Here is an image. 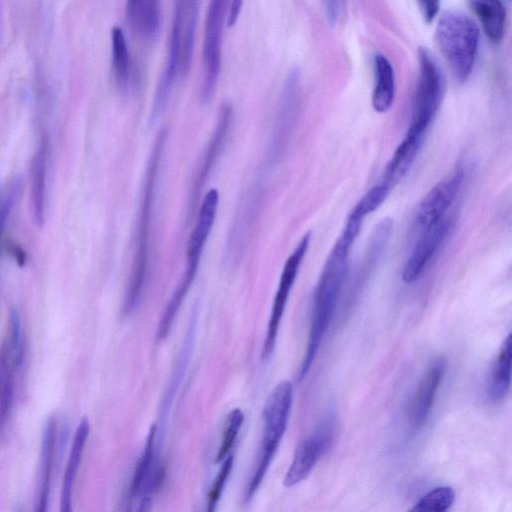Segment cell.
I'll return each mask as SVG.
<instances>
[{
	"label": "cell",
	"mask_w": 512,
	"mask_h": 512,
	"mask_svg": "<svg viewBox=\"0 0 512 512\" xmlns=\"http://www.w3.org/2000/svg\"><path fill=\"white\" fill-rule=\"evenodd\" d=\"M511 333L500 346L490 376L489 395L492 401L498 402L506 397L511 384Z\"/></svg>",
	"instance_id": "obj_24"
},
{
	"label": "cell",
	"mask_w": 512,
	"mask_h": 512,
	"mask_svg": "<svg viewBox=\"0 0 512 512\" xmlns=\"http://www.w3.org/2000/svg\"><path fill=\"white\" fill-rule=\"evenodd\" d=\"M126 14L130 25L142 36L151 37L158 31L159 0H127Z\"/></svg>",
	"instance_id": "obj_23"
},
{
	"label": "cell",
	"mask_w": 512,
	"mask_h": 512,
	"mask_svg": "<svg viewBox=\"0 0 512 512\" xmlns=\"http://www.w3.org/2000/svg\"><path fill=\"white\" fill-rule=\"evenodd\" d=\"M156 426H152L146 439L144 450L137 462L130 485V497L142 495L140 510L148 509L151 494L160 480V470L154 469Z\"/></svg>",
	"instance_id": "obj_18"
},
{
	"label": "cell",
	"mask_w": 512,
	"mask_h": 512,
	"mask_svg": "<svg viewBox=\"0 0 512 512\" xmlns=\"http://www.w3.org/2000/svg\"><path fill=\"white\" fill-rule=\"evenodd\" d=\"M24 338L19 313L12 310L1 349L0 429L9 417L14 398L15 377L23 363Z\"/></svg>",
	"instance_id": "obj_8"
},
{
	"label": "cell",
	"mask_w": 512,
	"mask_h": 512,
	"mask_svg": "<svg viewBox=\"0 0 512 512\" xmlns=\"http://www.w3.org/2000/svg\"><path fill=\"white\" fill-rule=\"evenodd\" d=\"M218 203V190L210 189L199 207L196 224L187 242L184 272L161 316L158 330L162 333L169 332L178 310L195 280L204 247L215 222Z\"/></svg>",
	"instance_id": "obj_3"
},
{
	"label": "cell",
	"mask_w": 512,
	"mask_h": 512,
	"mask_svg": "<svg viewBox=\"0 0 512 512\" xmlns=\"http://www.w3.org/2000/svg\"><path fill=\"white\" fill-rule=\"evenodd\" d=\"M423 18L431 22L437 15L441 0H416Z\"/></svg>",
	"instance_id": "obj_31"
},
{
	"label": "cell",
	"mask_w": 512,
	"mask_h": 512,
	"mask_svg": "<svg viewBox=\"0 0 512 512\" xmlns=\"http://www.w3.org/2000/svg\"><path fill=\"white\" fill-rule=\"evenodd\" d=\"M166 138L167 131L162 129L158 133L151 150L144 176L142 195L135 228L134 255L123 304V311L125 314H130L138 306L147 280L150 264V235L155 200V188Z\"/></svg>",
	"instance_id": "obj_2"
},
{
	"label": "cell",
	"mask_w": 512,
	"mask_h": 512,
	"mask_svg": "<svg viewBox=\"0 0 512 512\" xmlns=\"http://www.w3.org/2000/svg\"><path fill=\"white\" fill-rule=\"evenodd\" d=\"M360 231V224L346 220L324 263L314 292L307 346L299 367V380H303L309 372L334 316L348 275L351 249Z\"/></svg>",
	"instance_id": "obj_1"
},
{
	"label": "cell",
	"mask_w": 512,
	"mask_h": 512,
	"mask_svg": "<svg viewBox=\"0 0 512 512\" xmlns=\"http://www.w3.org/2000/svg\"><path fill=\"white\" fill-rule=\"evenodd\" d=\"M199 3L200 0H182L180 77H185L191 67Z\"/></svg>",
	"instance_id": "obj_25"
},
{
	"label": "cell",
	"mask_w": 512,
	"mask_h": 512,
	"mask_svg": "<svg viewBox=\"0 0 512 512\" xmlns=\"http://www.w3.org/2000/svg\"><path fill=\"white\" fill-rule=\"evenodd\" d=\"M181 39L182 0H176L166 67L155 89L150 113L151 121H156L162 113L169 100L176 78L180 75Z\"/></svg>",
	"instance_id": "obj_13"
},
{
	"label": "cell",
	"mask_w": 512,
	"mask_h": 512,
	"mask_svg": "<svg viewBox=\"0 0 512 512\" xmlns=\"http://www.w3.org/2000/svg\"><path fill=\"white\" fill-rule=\"evenodd\" d=\"M334 424L332 418H327L298 445L283 480L286 487H292L309 476L318 460L332 444Z\"/></svg>",
	"instance_id": "obj_12"
},
{
	"label": "cell",
	"mask_w": 512,
	"mask_h": 512,
	"mask_svg": "<svg viewBox=\"0 0 512 512\" xmlns=\"http://www.w3.org/2000/svg\"><path fill=\"white\" fill-rule=\"evenodd\" d=\"M10 252H12V254L16 258V260L18 262H20V265H23V263L25 262L24 252L19 247L15 246V245H12Z\"/></svg>",
	"instance_id": "obj_33"
},
{
	"label": "cell",
	"mask_w": 512,
	"mask_h": 512,
	"mask_svg": "<svg viewBox=\"0 0 512 512\" xmlns=\"http://www.w3.org/2000/svg\"><path fill=\"white\" fill-rule=\"evenodd\" d=\"M112 68L118 87L126 92L133 85V68L123 29L114 25L111 29Z\"/></svg>",
	"instance_id": "obj_22"
},
{
	"label": "cell",
	"mask_w": 512,
	"mask_h": 512,
	"mask_svg": "<svg viewBox=\"0 0 512 512\" xmlns=\"http://www.w3.org/2000/svg\"><path fill=\"white\" fill-rule=\"evenodd\" d=\"M464 177L463 168L457 166L423 197L414 219L417 232L436 224L448 215L450 207L461 190Z\"/></svg>",
	"instance_id": "obj_10"
},
{
	"label": "cell",
	"mask_w": 512,
	"mask_h": 512,
	"mask_svg": "<svg viewBox=\"0 0 512 512\" xmlns=\"http://www.w3.org/2000/svg\"><path fill=\"white\" fill-rule=\"evenodd\" d=\"M292 400L293 386L290 381L284 380L274 387L265 403L262 443L247 486L246 499L253 497L273 460L287 428Z\"/></svg>",
	"instance_id": "obj_6"
},
{
	"label": "cell",
	"mask_w": 512,
	"mask_h": 512,
	"mask_svg": "<svg viewBox=\"0 0 512 512\" xmlns=\"http://www.w3.org/2000/svg\"><path fill=\"white\" fill-rule=\"evenodd\" d=\"M435 39L454 77L465 82L478 53L479 29L475 22L459 11H446L437 23Z\"/></svg>",
	"instance_id": "obj_4"
},
{
	"label": "cell",
	"mask_w": 512,
	"mask_h": 512,
	"mask_svg": "<svg viewBox=\"0 0 512 512\" xmlns=\"http://www.w3.org/2000/svg\"><path fill=\"white\" fill-rule=\"evenodd\" d=\"M232 466L233 457L231 455H228L223 460V464L221 465V468L218 471L208 492V511H213L215 509L217 502L220 499L222 491L231 473Z\"/></svg>",
	"instance_id": "obj_29"
},
{
	"label": "cell",
	"mask_w": 512,
	"mask_h": 512,
	"mask_svg": "<svg viewBox=\"0 0 512 512\" xmlns=\"http://www.w3.org/2000/svg\"><path fill=\"white\" fill-rule=\"evenodd\" d=\"M325 15L330 25H335L345 10V0H322Z\"/></svg>",
	"instance_id": "obj_30"
},
{
	"label": "cell",
	"mask_w": 512,
	"mask_h": 512,
	"mask_svg": "<svg viewBox=\"0 0 512 512\" xmlns=\"http://www.w3.org/2000/svg\"><path fill=\"white\" fill-rule=\"evenodd\" d=\"M243 1L244 0H230L227 16L228 27H232L237 23L239 15L241 13Z\"/></svg>",
	"instance_id": "obj_32"
},
{
	"label": "cell",
	"mask_w": 512,
	"mask_h": 512,
	"mask_svg": "<svg viewBox=\"0 0 512 512\" xmlns=\"http://www.w3.org/2000/svg\"><path fill=\"white\" fill-rule=\"evenodd\" d=\"M480 20L487 37L494 43L502 40L506 26V10L501 0H466Z\"/></svg>",
	"instance_id": "obj_21"
},
{
	"label": "cell",
	"mask_w": 512,
	"mask_h": 512,
	"mask_svg": "<svg viewBox=\"0 0 512 512\" xmlns=\"http://www.w3.org/2000/svg\"><path fill=\"white\" fill-rule=\"evenodd\" d=\"M390 191L382 182L377 183L357 201L350 212L365 219L382 205Z\"/></svg>",
	"instance_id": "obj_28"
},
{
	"label": "cell",
	"mask_w": 512,
	"mask_h": 512,
	"mask_svg": "<svg viewBox=\"0 0 512 512\" xmlns=\"http://www.w3.org/2000/svg\"><path fill=\"white\" fill-rule=\"evenodd\" d=\"M232 116V105L230 103H224L219 110L213 134L211 135L204 156L199 164L197 173L192 182L188 214L193 212L203 186L205 185V182L209 177L211 170L224 146L225 139L231 126Z\"/></svg>",
	"instance_id": "obj_15"
},
{
	"label": "cell",
	"mask_w": 512,
	"mask_h": 512,
	"mask_svg": "<svg viewBox=\"0 0 512 512\" xmlns=\"http://www.w3.org/2000/svg\"><path fill=\"white\" fill-rule=\"evenodd\" d=\"M453 227V218L447 215L436 224L417 232V238L406 259L402 279L407 284L416 282L425 272Z\"/></svg>",
	"instance_id": "obj_11"
},
{
	"label": "cell",
	"mask_w": 512,
	"mask_h": 512,
	"mask_svg": "<svg viewBox=\"0 0 512 512\" xmlns=\"http://www.w3.org/2000/svg\"><path fill=\"white\" fill-rule=\"evenodd\" d=\"M418 62L417 88L404 137L423 144L443 100L445 78L436 58L426 47L418 49Z\"/></svg>",
	"instance_id": "obj_5"
},
{
	"label": "cell",
	"mask_w": 512,
	"mask_h": 512,
	"mask_svg": "<svg viewBox=\"0 0 512 512\" xmlns=\"http://www.w3.org/2000/svg\"><path fill=\"white\" fill-rule=\"evenodd\" d=\"M373 67L372 107L378 113H385L390 110L395 98L396 79L394 68L389 59L380 53L374 56Z\"/></svg>",
	"instance_id": "obj_20"
},
{
	"label": "cell",
	"mask_w": 512,
	"mask_h": 512,
	"mask_svg": "<svg viewBox=\"0 0 512 512\" xmlns=\"http://www.w3.org/2000/svg\"><path fill=\"white\" fill-rule=\"evenodd\" d=\"M89 431L90 425L88 419L82 418L75 431L63 475L60 494V510L62 512H69L72 509L73 488L89 436Z\"/></svg>",
	"instance_id": "obj_19"
},
{
	"label": "cell",
	"mask_w": 512,
	"mask_h": 512,
	"mask_svg": "<svg viewBox=\"0 0 512 512\" xmlns=\"http://www.w3.org/2000/svg\"><path fill=\"white\" fill-rule=\"evenodd\" d=\"M57 419L50 416L44 426L36 478L35 511L47 510L57 448Z\"/></svg>",
	"instance_id": "obj_16"
},
{
	"label": "cell",
	"mask_w": 512,
	"mask_h": 512,
	"mask_svg": "<svg viewBox=\"0 0 512 512\" xmlns=\"http://www.w3.org/2000/svg\"><path fill=\"white\" fill-rule=\"evenodd\" d=\"M230 0H210L204 25L202 60L204 75L200 89L203 102L213 97L221 72L222 33Z\"/></svg>",
	"instance_id": "obj_7"
},
{
	"label": "cell",
	"mask_w": 512,
	"mask_h": 512,
	"mask_svg": "<svg viewBox=\"0 0 512 512\" xmlns=\"http://www.w3.org/2000/svg\"><path fill=\"white\" fill-rule=\"evenodd\" d=\"M454 499L455 492L452 487L438 486L423 495L411 510L443 512L452 506Z\"/></svg>",
	"instance_id": "obj_26"
},
{
	"label": "cell",
	"mask_w": 512,
	"mask_h": 512,
	"mask_svg": "<svg viewBox=\"0 0 512 512\" xmlns=\"http://www.w3.org/2000/svg\"><path fill=\"white\" fill-rule=\"evenodd\" d=\"M49 137L47 131H41L37 148L32 156L30 167V202L33 221L39 227L45 219V190Z\"/></svg>",
	"instance_id": "obj_17"
},
{
	"label": "cell",
	"mask_w": 512,
	"mask_h": 512,
	"mask_svg": "<svg viewBox=\"0 0 512 512\" xmlns=\"http://www.w3.org/2000/svg\"><path fill=\"white\" fill-rule=\"evenodd\" d=\"M244 415L238 408L232 410L224 423L221 443L216 454V463L222 462L230 453L242 427Z\"/></svg>",
	"instance_id": "obj_27"
},
{
	"label": "cell",
	"mask_w": 512,
	"mask_h": 512,
	"mask_svg": "<svg viewBox=\"0 0 512 512\" xmlns=\"http://www.w3.org/2000/svg\"><path fill=\"white\" fill-rule=\"evenodd\" d=\"M447 361L443 356L435 358L421 377L410 403L409 421L414 430L422 428L427 422L445 377Z\"/></svg>",
	"instance_id": "obj_14"
},
{
	"label": "cell",
	"mask_w": 512,
	"mask_h": 512,
	"mask_svg": "<svg viewBox=\"0 0 512 512\" xmlns=\"http://www.w3.org/2000/svg\"><path fill=\"white\" fill-rule=\"evenodd\" d=\"M310 241L311 233L308 232L303 235V237L297 243L283 266L265 335L263 345L264 357H268L275 347L279 326L286 308V304L297 278L301 264L307 254Z\"/></svg>",
	"instance_id": "obj_9"
}]
</instances>
